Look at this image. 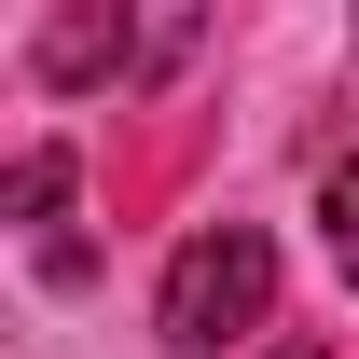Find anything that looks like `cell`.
<instances>
[{
    "instance_id": "6da1fadb",
    "label": "cell",
    "mask_w": 359,
    "mask_h": 359,
    "mask_svg": "<svg viewBox=\"0 0 359 359\" xmlns=\"http://www.w3.org/2000/svg\"><path fill=\"white\" fill-rule=\"evenodd\" d=\"M263 304H276V249L249 222L194 235L166 263V346H235V332H263Z\"/></svg>"
},
{
    "instance_id": "7a4b0ae2",
    "label": "cell",
    "mask_w": 359,
    "mask_h": 359,
    "mask_svg": "<svg viewBox=\"0 0 359 359\" xmlns=\"http://www.w3.org/2000/svg\"><path fill=\"white\" fill-rule=\"evenodd\" d=\"M55 194H69V152H28V166H14V222H42Z\"/></svg>"
},
{
    "instance_id": "3957f363",
    "label": "cell",
    "mask_w": 359,
    "mask_h": 359,
    "mask_svg": "<svg viewBox=\"0 0 359 359\" xmlns=\"http://www.w3.org/2000/svg\"><path fill=\"white\" fill-rule=\"evenodd\" d=\"M318 222L346 235V263H359V152H346V166H332V180H318Z\"/></svg>"
},
{
    "instance_id": "277c9868",
    "label": "cell",
    "mask_w": 359,
    "mask_h": 359,
    "mask_svg": "<svg viewBox=\"0 0 359 359\" xmlns=\"http://www.w3.org/2000/svg\"><path fill=\"white\" fill-rule=\"evenodd\" d=\"M290 359H318V346H290Z\"/></svg>"
}]
</instances>
